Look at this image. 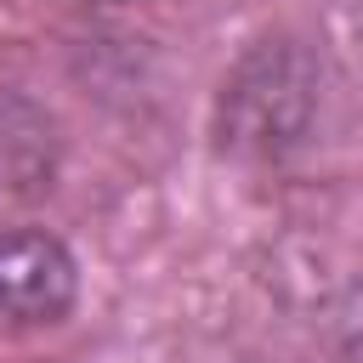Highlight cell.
Instances as JSON below:
<instances>
[{"mask_svg": "<svg viewBox=\"0 0 363 363\" xmlns=\"http://www.w3.org/2000/svg\"><path fill=\"white\" fill-rule=\"evenodd\" d=\"M79 295V261L57 233H0V329H40L68 318Z\"/></svg>", "mask_w": 363, "mask_h": 363, "instance_id": "1", "label": "cell"}]
</instances>
